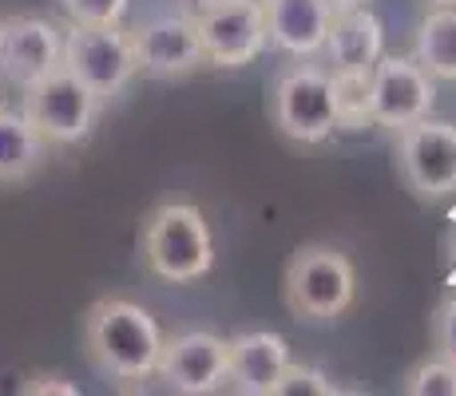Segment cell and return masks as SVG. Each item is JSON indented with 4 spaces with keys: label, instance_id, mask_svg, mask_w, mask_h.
I'll use <instances>...</instances> for the list:
<instances>
[{
    "label": "cell",
    "instance_id": "obj_1",
    "mask_svg": "<svg viewBox=\"0 0 456 396\" xmlns=\"http://www.w3.org/2000/svg\"><path fill=\"white\" fill-rule=\"evenodd\" d=\"M163 341L167 337L159 321L127 297H100L84 313L87 360L116 384H135L155 376Z\"/></svg>",
    "mask_w": 456,
    "mask_h": 396
},
{
    "label": "cell",
    "instance_id": "obj_2",
    "mask_svg": "<svg viewBox=\"0 0 456 396\" xmlns=\"http://www.w3.org/2000/svg\"><path fill=\"white\" fill-rule=\"evenodd\" d=\"M139 254L155 278L171 286H191L215 266V230L203 210L191 202H163L143 218Z\"/></svg>",
    "mask_w": 456,
    "mask_h": 396
},
{
    "label": "cell",
    "instance_id": "obj_3",
    "mask_svg": "<svg viewBox=\"0 0 456 396\" xmlns=\"http://www.w3.org/2000/svg\"><path fill=\"white\" fill-rule=\"evenodd\" d=\"M282 297L286 310L297 321L326 325L349 313L357 297V274L354 262L330 242H302L286 262L282 274Z\"/></svg>",
    "mask_w": 456,
    "mask_h": 396
},
{
    "label": "cell",
    "instance_id": "obj_4",
    "mask_svg": "<svg viewBox=\"0 0 456 396\" xmlns=\"http://www.w3.org/2000/svg\"><path fill=\"white\" fill-rule=\"evenodd\" d=\"M270 119L290 143L318 147L338 127V100H333V76L326 68L297 64L282 72L270 87Z\"/></svg>",
    "mask_w": 456,
    "mask_h": 396
},
{
    "label": "cell",
    "instance_id": "obj_5",
    "mask_svg": "<svg viewBox=\"0 0 456 396\" xmlns=\"http://www.w3.org/2000/svg\"><path fill=\"white\" fill-rule=\"evenodd\" d=\"M60 68L72 72L84 87H92L103 103L116 100L139 76L131 32L124 24H68Z\"/></svg>",
    "mask_w": 456,
    "mask_h": 396
},
{
    "label": "cell",
    "instance_id": "obj_6",
    "mask_svg": "<svg viewBox=\"0 0 456 396\" xmlns=\"http://www.w3.org/2000/svg\"><path fill=\"white\" fill-rule=\"evenodd\" d=\"M100 108H103L100 95L92 87H84L72 72H64V68L28 84L20 100V111L32 119V127L56 147L84 143L92 135L95 119H100Z\"/></svg>",
    "mask_w": 456,
    "mask_h": 396
},
{
    "label": "cell",
    "instance_id": "obj_7",
    "mask_svg": "<svg viewBox=\"0 0 456 396\" xmlns=\"http://www.w3.org/2000/svg\"><path fill=\"white\" fill-rule=\"evenodd\" d=\"M195 24L207 68H218V72L247 68L270 48L262 0H207L195 8Z\"/></svg>",
    "mask_w": 456,
    "mask_h": 396
},
{
    "label": "cell",
    "instance_id": "obj_8",
    "mask_svg": "<svg viewBox=\"0 0 456 396\" xmlns=\"http://www.w3.org/2000/svg\"><path fill=\"white\" fill-rule=\"evenodd\" d=\"M397 171L405 187L425 202L456 195V123L425 116L401 127Z\"/></svg>",
    "mask_w": 456,
    "mask_h": 396
},
{
    "label": "cell",
    "instance_id": "obj_9",
    "mask_svg": "<svg viewBox=\"0 0 456 396\" xmlns=\"http://www.w3.org/2000/svg\"><path fill=\"white\" fill-rule=\"evenodd\" d=\"M436 79L413 56H381L370 72V127L397 135L409 123L433 116Z\"/></svg>",
    "mask_w": 456,
    "mask_h": 396
},
{
    "label": "cell",
    "instance_id": "obj_10",
    "mask_svg": "<svg viewBox=\"0 0 456 396\" xmlns=\"http://www.w3.org/2000/svg\"><path fill=\"white\" fill-rule=\"evenodd\" d=\"M131 32L135 68L151 79H183L207 68V52L199 40L195 12H163L139 20Z\"/></svg>",
    "mask_w": 456,
    "mask_h": 396
},
{
    "label": "cell",
    "instance_id": "obj_11",
    "mask_svg": "<svg viewBox=\"0 0 456 396\" xmlns=\"http://www.w3.org/2000/svg\"><path fill=\"white\" fill-rule=\"evenodd\" d=\"M226 357H231V341L226 337H218L210 329H191L163 341L155 376H163L167 389L179 396H207L223 389Z\"/></svg>",
    "mask_w": 456,
    "mask_h": 396
},
{
    "label": "cell",
    "instance_id": "obj_12",
    "mask_svg": "<svg viewBox=\"0 0 456 396\" xmlns=\"http://www.w3.org/2000/svg\"><path fill=\"white\" fill-rule=\"evenodd\" d=\"M60 56H64V32L48 16L20 12L0 20V79L16 84L20 92L56 72Z\"/></svg>",
    "mask_w": 456,
    "mask_h": 396
},
{
    "label": "cell",
    "instance_id": "obj_13",
    "mask_svg": "<svg viewBox=\"0 0 456 396\" xmlns=\"http://www.w3.org/2000/svg\"><path fill=\"white\" fill-rule=\"evenodd\" d=\"M318 56H326V72H373V64L385 56V24L377 20V12L370 4L357 8H341L333 12L326 44H322Z\"/></svg>",
    "mask_w": 456,
    "mask_h": 396
},
{
    "label": "cell",
    "instance_id": "obj_14",
    "mask_svg": "<svg viewBox=\"0 0 456 396\" xmlns=\"http://www.w3.org/2000/svg\"><path fill=\"white\" fill-rule=\"evenodd\" d=\"M290 341L274 329H250L231 337V357H226V381L242 396H270L278 376L290 365Z\"/></svg>",
    "mask_w": 456,
    "mask_h": 396
},
{
    "label": "cell",
    "instance_id": "obj_15",
    "mask_svg": "<svg viewBox=\"0 0 456 396\" xmlns=\"http://www.w3.org/2000/svg\"><path fill=\"white\" fill-rule=\"evenodd\" d=\"M266 8V40L278 52L297 60H314L326 44L333 8L326 0H262Z\"/></svg>",
    "mask_w": 456,
    "mask_h": 396
},
{
    "label": "cell",
    "instance_id": "obj_16",
    "mask_svg": "<svg viewBox=\"0 0 456 396\" xmlns=\"http://www.w3.org/2000/svg\"><path fill=\"white\" fill-rule=\"evenodd\" d=\"M48 158V139L32 127L20 108H0V187H16L40 171Z\"/></svg>",
    "mask_w": 456,
    "mask_h": 396
},
{
    "label": "cell",
    "instance_id": "obj_17",
    "mask_svg": "<svg viewBox=\"0 0 456 396\" xmlns=\"http://www.w3.org/2000/svg\"><path fill=\"white\" fill-rule=\"evenodd\" d=\"M413 60L433 79L456 84V4H433L417 24Z\"/></svg>",
    "mask_w": 456,
    "mask_h": 396
},
{
    "label": "cell",
    "instance_id": "obj_18",
    "mask_svg": "<svg viewBox=\"0 0 456 396\" xmlns=\"http://www.w3.org/2000/svg\"><path fill=\"white\" fill-rule=\"evenodd\" d=\"M333 100H338V127L341 131L370 127V72L333 76Z\"/></svg>",
    "mask_w": 456,
    "mask_h": 396
},
{
    "label": "cell",
    "instance_id": "obj_19",
    "mask_svg": "<svg viewBox=\"0 0 456 396\" xmlns=\"http://www.w3.org/2000/svg\"><path fill=\"white\" fill-rule=\"evenodd\" d=\"M409 396H456V365L444 357L420 360V365L409 368L405 384H401Z\"/></svg>",
    "mask_w": 456,
    "mask_h": 396
},
{
    "label": "cell",
    "instance_id": "obj_20",
    "mask_svg": "<svg viewBox=\"0 0 456 396\" xmlns=\"http://www.w3.org/2000/svg\"><path fill=\"white\" fill-rule=\"evenodd\" d=\"M341 389L333 384V376L326 373V368L318 365H297V360H290L286 365V373L278 376L274 392L270 396H338Z\"/></svg>",
    "mask_w": 456,
    "mask_h": 396
},
{
    "label": "cell",
    "instance_id": "obj_21",
    "mask_svg": "<svg viewBox=\"0 0 456 396\" xmlns=\"http://www.w3.org/2000/svg\"><path fill=\"white\" fill-rule=\"evenodd\" d=\"M68 24H124L131 0H60Z\"/></svg>",
    "mask_w": 456,
    "mask_h": 396
},
{
    "label": "cell",
    "instance_id": "obj_22",
    "mask_svg": "<svg viewBox=\"0 0 456 396\" xmlns=\"http://www.w3.org/2000/svg\"><path fill=\"white\" fill-rule=\"evenodd\" d=\"M433 345H436V357H444V360H452V365H456V294L444 297V302L436 305Z\"/></svg>",
    "mask_w": 456,
    "mask_h": 396
},
{
    "label": "cell",
    "instance_id": "obj_23",
    "mask_svg": "<svg viewBox=\"0 0 456 396\" xmlns=\"http://www.w3.org/2000/svg\"><path fill=\"white\" fill-rule=\"evenodd\" d=\"M20 392L24 396H44V392H64V396H76L80 392V384H72L68 376H56V373H40V376H32L28 384H20Z\"/></svg>",
    "mask_w": 456,
    "mask_h": 396
},
{
    "label": "cell",
    "instance_id": "obj_24",
    "mask_svg": "<svg viewBox=\"0 0 456 396\" xmlns=\"http://www.w3.org/2000/svg\"><path fill=\"white\" fill-rule=\"evenodd\" d=\"M444 254H449V286H456V206L449 210V230H444Z\"/></svg>",
    "mask_w": 456,
    "mask_h": 396
},
{
    "label": "cell",
    "instance_id": "obj_25",
    "mask_svg": "<svg viewBox=\"0 0 456 396\" xmlns=\"http://www.w3.org/2000/svg\"><path fill=\"white\" fill-rule=\"evenodd\" d=\"M333 12H341V8H357V4H370V0H326Z\"/></svg>",
    "mask_w": 456,
    "mask_h": 396
},
{
    "label": "cell",
    "instance_id": "obj_26",
    "mask_svg": "<svg viewBox=\"0 0 456 396\" xmlns=\"http://www.w3.org/2000/svg\"><path fill=\"white\" fill-rule=\"evenodd\" d=\"M428 4H456V0H428Z\"/></svg>",
    "mask_w": 456,
    "mask_h": 396
},
{
    "label": "cell",
    "instance_id": "obj_27",
    "mask_svg": "<svg viewBox=\"0 0 456 396\" xmlns=\"http://www.w3.org/2000/svg\"><path fill=\"white\" fill-rule=\"evenodd\" d=\"M191 4H195V8H199V4H207V0H191Z\"/></svg>",
    "mask_w": 456,
    "mask_h": 396
},
{
    "label": "cell",
    "instance_id": "obj_28",
    "mask_svg": "<svg viewBox=\"0 0 456 396\" xmlns=\"http://www.w3.org/2000/svg\"><path fill=\"white\" fill-rule=\"evenodd\" d=\"M0 84H4V79H0Z\"/></svg>",
    "mask_w": 456,
    "mask_h": 396
}]
</instances>
